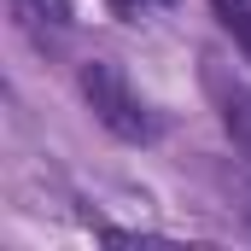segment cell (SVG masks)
I'll use <instances>...</instances> for the list:
<instances>
[{"mask_svg":"<svg viewBox=\"0 0 251 251\" xmlns=\"http://www.w3.org/2000/svg\"><path fill=\"white\" fill-rule=\"evenodd\" d=\"M82 100H88V111L111 128L117 140H128V146H146V140H158V128H164V123H158V111L128 88V76H123L111 59L82 64Z\"/></svg>","mask_w":251,"mask_h":251,"instance_id":"6da1fadb","label":"cell"},{"mask_svg":"<svg viewBox=\"0 0 251 251\" xmlns=\"http://www.w3.org/2000/svg\"><path fill=\"white\" fill-rule=\"evenodd\" d=\"M222 123H228V134H234V146L251 158V88L246 82L222 88Z\"/></svg>","mask_w":251,"mask_h":251,"instance_id":"7a4b0ae2","label":"cell"},{"mask_svg":"<svg viewBox=\"0 0 251 251\" xmlns=\"http://www.w3.org/2000/svg\"><path fill=\"white\" fill-rule=\"evenodd\" d=\"M210 12H216V24L240 41V53L251 64V0H210Z\"/></svg>","mask_w":251,"mask_h":251,"instance_id":"3957f363","label":"cell"},{"mask_svg":"<svg viewBox=\"0 0 251 251\" xmlns=\"http://www.w3.org/2000/svg\"><path fill=\"white\" fill-rule=\"evenodd\" d=\"M12 6H18L29 24H64V18H70V6H64V0H12Z\"/></svg>","mask_w":251,"mask_h":251,"instance_id":"277c9868","label":"cell"},{"mask_svg":"<svg viewBox=\"0 0 251 251\" xmlns=\"http://www.w3.org/2000/svg\"><path fill=\"white\" fill-rule=\"evenodd\" d=\"M117 12H152V6H170V0H111Z\"/></svg>","mask_w":251,"mask_h":251,"instance_id":"5b68a950","label":"cell"}]
</instances>
